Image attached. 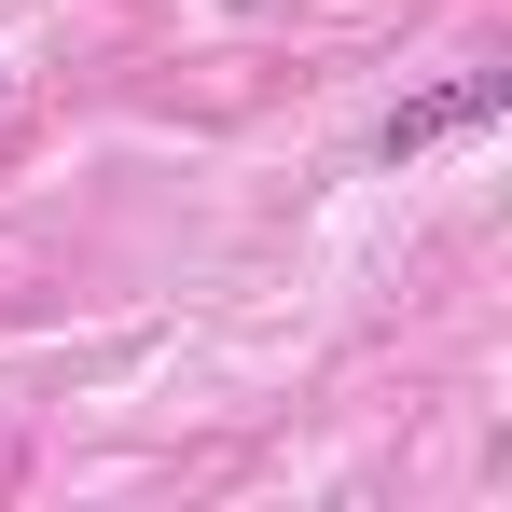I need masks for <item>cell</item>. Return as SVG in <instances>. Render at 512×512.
Wrapping results in <instances>:
<instances>
[{
    "label": "cell",
    "mask_w": 512,
    "mask_h": 512,
    "mask_svg": "<svg viewBox=\"0 0 512 512\" xmlns=\"http://www.w3.org/2000/svg\"><path fill=\"white\" fill-rule=\"evenodd\" d=\"M499 111H512V70H457V84L402 97V111L374 125V153H388V167H416V153H443V139H471V125H499Z\"/></svg>",
    "instance_id": "6da1fadb"
}]
</instances>
